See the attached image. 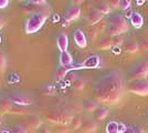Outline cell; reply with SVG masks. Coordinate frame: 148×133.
Wrapping results in <instances>:
<instances>
[{"mask_svg": "<svg viewBox=\"0 0 148 133\" xmlns=\"http://www.w3.org/2000/svg\"><path fill=\"white\" fill-rule=\"evenodd\" d=\"M22 125L30 132V131H37L40 127L43 125V120L39 115H29L23 122Z\"/></svg>", "mask_w": 148, "mask_h": 133, "instance_id": "cell-8", "label": "cell"}, {"mask_svg": "<svg viewBox=\"0 0 148 133\" xmlns=\"http://www.w3.org/2000/svg\"><path fill=\"white\" fill-rule=\"evenodd\" d=\"M2 123H3V120H2V115H0V127L2 125Z\"/></svg>", "mask_w": 148, "mask_h": 133, "instance_id": "cell-41", "label": "cell"}, {"mask_svg": "<svg viewBox=\"0 0 148 133\" xmlns=\"http://www.w3.org/2000/svg\"><path fill=\"white\" fill-rule=\"evenodd\" d=\"M148 76V60L142 59L137 61L130 69V78L132 80L145 79Z\"/></svg>", "mask_w": 148, "mask_h": 133, "instance_id": "cell-5", "label": "cell"}, {"mask_svg": "<svg viewBox=\"0 0 148 133\" xmlns=\"http://www.w3.org/2000/svg\"><path fill=\"white\" fill-rule=\"evenodd\" d=\"M82 132L83 133H94L97 129V124L96 122L92 119H87L83 124H82Z\"/></svg>", "mask_w": 148, "mask_h": 133, "instance_id": "cell-16", "label": "cell"}, {"mask_svg": "<svg viewBox=\"0 0 148 133\" xmlns=\"http://www.w3.org/2000/svg\"><path fill=\"white\" fill-rule=\"evenodd\" d=\"M103 18H104V14L101 11H99L96 8H93L91 10H88V12L86 14V21L90 25H96Z\"/></svg>", "mask_w": 148, "mask_h": 133, "instance_id": "cell-9", "label": "cell"}, {"mask_svg": "<svg viewBox=\"0 0 148 133\" xmlns=\"http://www.w3.org/2000/svg\"><path fill=\"white\" fill-rule=\"evenodd\" d=\"M59 63H60V67H70L73 64V58L69 51H63L60 53Z\"/></svg>", "mask_w": 148, "mask_h": 133, "instance_id": "cell-14", "label": "cell"}, {"mask_svg": "<svg viewBox=\"0 0 148 133\" xmlns=\"http://www.w3.org/2000/svg\"><path fill=\"white\" fill-rule=\"evenodd\" d=\"M82 124H83V122H82L80 116L79 115H73V118H72V120H71L69 125L72 130H79V129H81Z\"/></svg>", "mask_w": 148, "mask_h": 133, "instance_id": "cell-24", "label": "cell"}, {"mask_svg": "<svg viewBox=\"0 0 148 133\" xmlns=\"http://www.w3.org/2000/svg\"><path fill=\"white\" fill-rule=\"evenodd\" d=\"M47 18L48 17H45L42 13H33V14H30V17L28 18L25 25V32L27 33H34V32L39 31L42 28V25H44Z\"/></svg>", "mask_w": 148, "mask_h": 133, "instance_id": "cell-4", "label": "cell"}, {"mask_svg": "<svg viewBox=\"0 0 148 133\" xmlns=\"http://www.w3.org/2000/svg\"><path fill=\"white\" fill-rule=\"evenodd\" d=\"M72 85H73V88H75L76 90H82V89L85 87V82H84L83 79H81V78L77 76L73 82H72Z\"/></svg>", "mask_w": 148, "mask_h": 133, "instance_id": "cell-28", "label": "cell"}, {"mask_svg": "<svg viewBox=\"0 0 148 133\" xmlns=\"http://www.w3.org/2000/svg\"><path fill=\"white\" fill-rule=\"evenodd\" d=\"M6 65H7L6 57H5L2 53H0V72L5 71V69H6Z\"/></svg>", "mask_w": 148, "mask_h": 133, "instance_id": "cell-31", "label": "cell"}, {"mask_svg": "<svg viewBox=\"0 0 148 133\" xmlns=\"http://www.w3.org/2000/svg\"><path fill=\"white\" fill-rule=\"evenodd\" d=\"M107 115H108V109L103 105H99L94 112V118L96 120H104Z\"/></svg>", "mask_w": 148, "mask_h": 133, "instance_id": "cell-21", "label": "cell"}, {"mask_svg": "<svg viewBox=\"0 0 148 133\" xmlns=\"http://www.w3.org/2000/svg\"><path fill=\"white\" fill-rule=\"evenodd\" d=\"M5 23H6V22H5V20H3L2 18H1V17H0V29H1V28L5 25Z\"/></svg>", "mask_w": 148, "mask_h": 133, "instance_id": "cell-40", "label": "cell"}, {"mask_svg": "<svg viewBox=\"0 0 148 133\" xmlns=\"http://www.w3.org/2000/svg\"><path fill=\"white\" fill-rule=\"evenodd\" d=\"M107 3L111 6V8L116 9V8H118L119 5H121V0H108V1H107Z\"/></svg>", "mask_w": 148, "mask_h": 133, "instance_id": "cell-33", "label": "cell"}, {"mask_svg": "<svg viewBox=\"0 0 148 133\" xmlns=\"http://www.w3.org/2000/svg\"><path fill=\"white\" fill-rule=\"evenodd\" d=\"M27 1L33 6H45L47 5V0H27Z\"/></svg>", "mask_w": 148, "mask_h": 133, "instance_id": "cell-32", "label": "cell"}, {"mask_svg": "<svg viewBox=\"0 0 148 133\" xmlns=\"http://www.w3.org/2000/svg\"><path fill=\"white\" fill-rule=\"evenodd\" d=\"M96 9L99 11H101L103 14H108V13L111 12V6L107 2H99V3H97Z\"/></svg>", "mask_w": 148, "mask_h": 133, "instance_id": "cell-26", "label": "cell"}, {"mask_svg": "<svg viewBox=\"0 0 148 133\" xmlns=\"http://www.w3.org/2000/svg\"><path fill=\"white\" fill-rule=\"evenodd\" d=\"M80 16H81L80 7L73 6V7H71V8H69V9H68V11L65 12L64 18H65V20H66V21H71V20L77 19Z\"/></svg>", "mask_w": 148, "mask_h": 133, "instance_id": "cell-15", "label": "cell"}, {"mask_svg": "<svg viewBox=\"0 0 148 133\" xmlns=\"http://www.w3.org/2000/svg\"><path fill=\"white\" fill-rule=\"evenodd\" d=\"M147 60H148V51H147Z\"/></svg>", "mask_w": 148, "mask_h": 133, "instance_id": "cell-43", "label": "cell"}, {"mask_svg": "<svg viewBox=\"0 0 148 133\" xmlns=\"http://www.w3.org/2000/svg\"><path fill=\"white\" fill-rule=\"evenodd\" d=\"M83 1H84V0H71V2H72V3H73L74 6H79V5H80V3H82V2H83Z\"/></svg>", "mask_w": 148, "mask_h": 133, "instance_id": "cell-38", "label": "cell"}, {"mask_svg": "<svg viewBox=\"0 0 148 133\" xmlns=\"http://www.w3.org/2000/svg\"><path fill=\"white\" fill-rule=\"evenodd\" d=\"M18 1H25V0H18Z\"/></svg>", "mask_w": 148, "mask_h": 133, "instance_id": "cell-44", "label": "cell"}, {"mask_svg": "<svg viewBox=\"0 0 148 133\" xmlns=\"http://www.w3.org/2000/svg\"><path fill=\"white\" fill-rule=\"evenodd\" d=\"M71 71H74L72 65H70V67H59L56 72H54V79L56 81H59L63 78H65L68 76L69 72H71Z\"/></svg>", "mask_w": 148, "mask_h": 133, "instance_id": "cell-17", "label": "cell"}, {"mask_svg": "<svg viewBox=\"0 0 148 133\" xmlns=\"http://www.w3.org/2000/svg\"><path fill=\"white\" fill-rule=\"evenodd\" d=\"M113 44H114V40L113 39L108 38V37H105V38H102V40L99 41V50H108V49H111Z\"/></svg>", "mask_w": 148, "mask_h": 133, "instance_id": "cell-22", "label": "cell"}, {"mask_svg": "<svg viewBox=\"0 0 148 133\" xmlns=\"http://www.w3.org/2000/svg\"><path fill=\"white\" fill-rule=\"evenodd\" d=\"M128 90L137 95H143V96L148 95V80L146 79L133 80L128 85Z\"/></svg>", "mask_w": 148, "mask_h": 133, "instance_id": "cell-6", "label": "cell"}, {"mask_svg": "<svg viewBox=\"0 0 148 133\" xmlns=\"http://www.w3.org/2000/svg\"><path fill=\"white\" fill-rule=\"evenodd\" d=\"M0 43H1V36H0Z\"/></svg>", "mask_w": 148, "mask_h": 133, "instance_id": "cell-42", "label": "cell"}, {"mask_svg": "<svg viewBox=\"0 0 148 133\" xmlns=\"http://www.w3.org/2000/svg\"><path fill=\"white\" fill-rule=\"evenodd\" d=\"M97 103L92 100V99H86L85 101L83 102V109L86 111L87 113H94L95 110L97 109Z\"/></svg>", "mask_w": 148, "mask_h": 133, "instance_id": "cell-20", "label": "cell"}, {"mask_svg": "<svg viewBox=\"0 0 148 133\" xmlns=\"http://www.w3.org/2000/svg\"><path fill=\"white\" fill-rule=\"evenodd\" d=\"M99 57L97 54H92L90 57H87L82 63H83V69H94L97 68L99 65Z\"/></svg>", "mask_w": 148, "mask_h": 133, "instance_id": "cell-11", "label": "cell"}, {"mask_svg": "<svg viewBox=\"0 0 148 133\" xmlns=\"http://www.w3.org/2000/svg\"><path fill=\"white\" fill-rule=\"evenodd\" d=\"M119 132L121 133H135L134 129L125 125L124 123H119Z\"/></svg>", "mask_w": 148, "mask_h": 133, "instance_id": "cell-30", "label": "cell"}, {"mask_svg": "<svg viewBox=\"0 0 148 133\" xmlns=\"http://www.w3.org/2000/svg\"><path fill=\"white\" fill-rule=\"evenodd\" d=\"M10 129L12 133H29V131L22 124H13Z\"/></svg>", "mask_w": 148, "mask_h": 133, "instance_id": "cell-27", "label": "cell"}, {"mask_svg": "<svg viewBox=\"0 0 148 133\" xmlns=\"http://www.w3.org/2000/svg\"><path fill=\"white\" fill-rule=\"evenodd\" d=\"M10 100L12 101L13 104L17 105H21V107H27V105H31L33 104V98L32 95L25 93V92H14L10 96Z\"/></svg>", "mask_w": 148, "mask_h": 133, "instance_id": "cell-7", "label": "cell"}, {"mask_svg": "<svg viewBox=\"0 0 148 133\" xmlns=\"http://www.w3.org/2000/svg\"><path fill=\"white\" fill-rule=\"evenodd\" d=\"M73 39H74V42L76 43L77 47L80 48H85L87 45V39L85 33L82 31L81 29H75L73 32Z\"/></svg>", "mask_w": 148, "mask_h": 133, "instance_id": "cell-10", "label": "cell"}, {"mask_svg": "<svg viewBox=\"0 0 148 133\" xmlns=\"http://www.w3.org/2000/svg\"><path fill=\"white\" fill-rule=\"evenodd\" d=\"M140 48L144 49V50H147L148 51V39H144L140 43Z\"/></svg>", "mask_w": 148, "mask_h": 133, "instance_id": "cell-35", "label": "cell"}, {"mask_svg": "<svg viewBox=\"0 0 148 133\" xmlns=\"http://www.w3.org/2000/svg\"><path fill=\"white\" fill-rule=\"evenodd\" d=\"M72 118H73V115L64 109L53 110V111L49 112L45 116L48 122H51L53 124H58V125H68V124H70Z\"/></svg>", "mask_w": 148, "mask_h": 133, "instance_id": "cell-3", "label": "cell"}, {"mask_svg": "<svg viewBox=\"0 0 148 133\" xmlns=\"http://www.w3.org/2000/svg\"><path fill=\"white\" fill-rule=\"evenodd\" d=\"M124 49L126 52L128 53H135L139 50V45L137 43V41L134 39H130V40H126L125 43H124Z\"/></svg>", "mask_w": 148, "mask_h": 133, "instance_id": "cell-18", "label": "cell"}, {"mask_svg": "<svg viewBox=\"0 0 148 133\" xmlns=\"http://www.w3.org/2000/svg\"><path fill=\"white\" fill-rule=\"evenodd\" d=\"M130 20L132 25H133L134 28H136V29L140 28V27L143 25V23H144V17H143L139 12H136V11L133 12V14H132V17H130Z\"/></svg>", "mask_w": 148, "mask_h": 133, "instance_id": "cell-19", "label": "cell"}, {"mask_svg": "<svg viewBox=\"0 0 148 133\" xmlns=\"http://www.w3.org/2000/svg\"><path fill=\"white\" fill-rule=\"evenodd\" d=\"M12 107H13V103L10 100V98H7V96L0 98V115L10 113Z\"/></svg>", "mask_w": 148, "mask_h": 133, "instance_id": "cell-12", "label": "cell"}, {"mask_svg": "<svg viewBox=\"0 0 148 133\" xmlns=\"http://www.w3.org/2000/svg\"><path fill=\"white\" fill-rule=\"evenodd\" d=\"M9 3V0H0V9L2 8H6Z\"/></svg>", "mask_w": 148, "mask_h": 133, "instance_id": "cell-36", "label": "cell"}, {"mask_svg": "<svg viewBox=\"0 0 148 133\" xmlns=\"http://www.w3.org/2000/svg\"><path fill=\"white\" fill-rule=\"evenodd\" d=\"M10 113L18 114V115H27V114H29V111H28V109H25V107L13 104V107H12V109H11V112H10Z\"/></svg>", "mask_w": 148, "mask_h": 133, "instance_id": "cell-25", "label": "cell"}, {"mask_svg": "<svg viewBox=\"0 0 148 133\" xmlns=\"http://www.w3.org/2000/svg\"><path fill=\"white\" fill-rule=\"evenodd\" d=\"M106 133H121L119 132V123L116 121H111L106 125Z\"/></svg>", "mask_w": 148, "mask_h": 133, "instance_id": "cell-23", "label": "cell"}, {"mask_svg": "<svg viewBox=\"0 0 148 133\" xmlns=\"http://www.w3.org/2000/svg\"><path fill=\"white\" fill-rule=\"evenodd\" d=\"M56 45H58V49L60 50V52L63 51H68V45H69V38L66 36V33L61 32L58 38H56Z\"/></svg>", "mask_w": 148, "mask_h": 133, "instance_id": "cell-13", "label": "cell"}, {"mask_svg": "<svg viewBox=\"0 0 148 133\" xmlns=\"http://www.w3.org/2000/svg\"><path fill=\"white\" fill-rule=\"evenodd\" d=\"M147 124H148V123H147Z\"/></svg>", "mask_w": 148, "mask_h": 133, "instance_id": "cell-45", "label": "cell"}, {"mask_svg": "<svg viewBox=\"0 0 148 133\" xmlns=\"http://www.w3.org/2000/svg\"><path fill=\"white\" fill-rule=\"evenodd\" d=\"M125 90L123 76L117 70H112L99 76L94 84V94L99 102L116 104L122 100Z\"/></svg>", "mask_w": 148, "mask_h": 133, "instance_id": "cell-1", "label": "cell"}, {"mask_svg": "<svg viewBox=\"0 0 148 133\" xmlns=\"http://www.w3.org/2000/svg\"><path fill=\"white\" fill-rule=\"evenodd\" d=\"M37 133H51V132H50L49 127H45V125H42V127H40L37 130Z\"/></svg>", "mask_w": 148, "mask_h": 133, "instance_id": "cell-34", "label": "cell"}, {"mask_svg": "<svg viewBox=\"0 0 148 133\" xmlns=\"http://www.w3.org/2000/svg\"><path fill=\"white\" fill-rule=\"evenodd\" d=\"M130 6H132V0H121L119 8L123 11H127L128 9H130Z\"/></svg>", "mask_w": 148, "mask_h": 133, "instance_id": "cell-29", "label": "cell"}, {"mask_svg": "<svg viewBox=\"0 0 148 133\" xmlns=\"http://www.w3.org/2000/svg\"><path fill=\"white\" fill-rule=\"evenodd\" d=\"M125 12H126L125 17H126V18H130V17H132V14H133V12H134V11H132L130 9H128V10H127V11H125Z\"/></svg>", "mask_w": 148, "mask_h": 133, "instance_id": "cell-39", "label": "cell"}, {"mask_svg": "<svg viewBox=\"0 0 148 133\" xmlns=\"http://www.w3.org/2000/svg\"><path fill=\"white\" fill-rule=\"evenodd\" d=\"M128 28H130L128 22L124 16L114 14L108 20L106 31L111 37H117V36H121L126 31H128Z\"/></svg>", "mask_w": 148, "mask_h": 133, "instance_id": "cell-2", "label": "cell"}, {"mask_svg": "<svg viewBox=\"0 0 148 133\" xmlns=\"http://www.w3.org/2000/svg\"><path fill=\"white\" fill-rule=\"evenodd\" d=\"M0 133H12L10 127H0Z\"/></svg>", "mask_w": 148, "mask_h": 133, "instance_id": "cell-37", "label": "cell"}]
</instances>
